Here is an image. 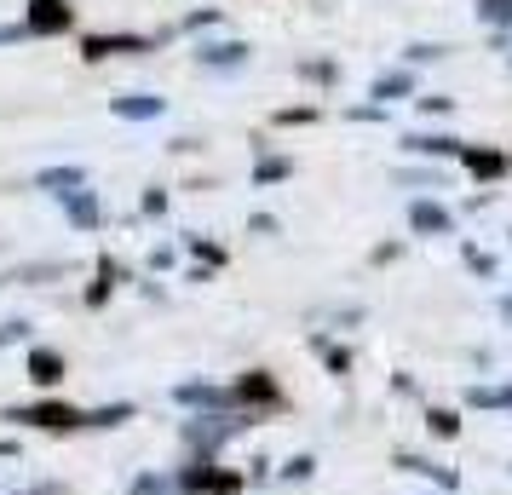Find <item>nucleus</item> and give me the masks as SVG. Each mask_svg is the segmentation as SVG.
<instances>
[{"label": "nucleus", "mask_w": 512, "mask_h": 495, "mask_svg": "<svg viewBox=\"0 0 512 495\" xmlns=\"http://www.w3.org/2000/svg\"><path fill=\"white\" fill-rule=\"evenodd\" d=\"M29 380L58 386V380H64V357H58V352H35V357H29Z\"/></svg>", "instance_id": "obj_3"}, {"label": "nucleus", "mask_w": 512, "mask_h": 495, "mask_svg": "<svg viewBox=\"0 0 512 495\" xmlns=\"http://www.w3.org/2000/svg\"><path fill=\"white\" fill-rule=\"evenodd\" d=\"M41 185H47V190H70V185H81V173H75V167H64V173H47Z\"/></svg>", "instance_id": "obj_6"}, {"label": "nucleus", "mask_w": 512, "mask_h": 495, "mask_svg": "<svg viewBox=\"0 0 512 495\" xmlns=\"http://www.w3.org/2000/svg\"><path fill=\"white\" fill-rule=\"evenodd\" d=\"M116 110H121V116H156L162 104H156V98H121Z\"/></svg>", "instance_id": "obj_5"}, {"label": "nucleus", "mask_w": 512, "mask_h": 495, "mask_svg": "<svg viewBox=\"0 0 512 495\" xmlns=\"http://www.w3.org/2000/svg\"><path fill=\"white\" fill-rule=\"evenodd\" d=\"M12 421H29V426H52V432H70V426H81V415H75V409H64V403H35V409H18Z\"/></svg>", "instance_id": "obj_1"}, {"label": "nucleus", "mask_w": 512, "mask_h": 495, "mask_svg": "<svg viewBox=\"0 0 512 495\" xmlns=\"http://www.w3.org/2000/svg\"><path fill=\"white\" fill-rule=\"evenodd\" d=\"M29 29H41V35L70 29V6H64V0H35V6H29Z\"/></svg>", "instance_id": "obj_2"}, {"label": "nucleus", "mask_w": 512, "mask_h": 495, "mask_svg": "<svg viewBox=\"0 0 512 495\" xmlns=\"http://www.w3.org/2000/svg\"><path fill=\"white\" fill-rule=\"evenodd\" d=\"M110 52H144V41H133V35H116V41L110 35H93L87 41V58H110Z\"/></svg>", "instance_id": "obj_4"}]
</instances>
